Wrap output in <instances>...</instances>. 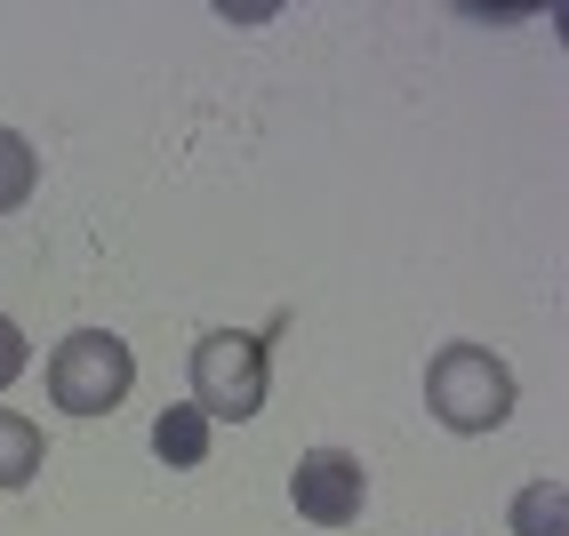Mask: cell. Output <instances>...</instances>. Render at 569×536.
I'll return each instance as SVG.
<instances>
[{
	"label": "cell",
	"instance_id": "1",
	"mask_svg": "<svg viewBox=\"0 0 569 536\" xmlns=\"http://www.w3.org/2000/svg\"><path fill=\"white\" fill-rule=\"evenodd\" d=\"M426 408L449 433H498L513 416V368L489 344H441L426 361Z\"/></svg>",
	"mask_w": 569,
	"mask_h": 536
},
{
	"label": "cell",
	"instance_id": "2",
	"mask_svg": "<svg viewBox=\"0 0 569 536\" xmlns=\"http://www.w3.org/2000/svg\"><path fill=\"white\" fill-rule=\"evenodd\" d=\"M129 385H137V361L112 328H72L49 353V401L64 416H112L129 401Z\"/></svg>",
	"mask_w": 569,
	"mask_h": 536
},
{
	"label": "cell",
	"instance_id": "3",
	"mask_svg": "<svg viewBox=\"0 0 569 536\" xmlns=\"http://www.w3.org/2000/svg\"><path fill=\"white\" fill-rule=\"evenodd\" d=\"M264 385H273V344L249 336V328H217L193 344V408L209 416H257Z\"/></svg>",
	"mask_w": 569,
	"mask_h": 536
},
{
	"label": "cell",
	"instance_id": "4",
	"mask_svg": "<svg viewBox=\"0 0 569 536\" xmlns=\"http://www.w3.org/2000/svg\"><path fill=\"white\" fill-rule=\"evenodd\" d=\"M289 505H297V520H313V528L361 520V505H369L361 456H346V448H306V456H297V473H289Z\"/></svg>",
	"mask_w": 569,
	"mask_h": 536
},
{
	"label": "cell",
	"instance_id": "5",
	"mask_svg": "<svg viewBox=\"0 0 569 536\" xmlns=\"http://www.w3.org/2000/svg\"><path fill=\"white\" fill-rule=\"evenodd\" d=\"M153 456H161V465H177V473H193L201 456H209V416H201L193 401L161 408V425H153Z\"/></svg>",
	"mask_w": 569,
	"mask_h": 536
},
{
	"label": "cell",
	"instance_id": "6",
	"mask_svg": "<svg viewBox=\"0 0 569 536\" xmlns=\"http://www.w3.org/2000/svg\"><path fill=\"white\" fill-rule=\"evenodd\" d=\"M32 473H41V425L0 408V488H24Z\"/></svg>",
	"mask_w": 569,
	"mask_h": 536
},
{
	"label": "cell",
	"instance_id": "7",
	"mask_svg": "<svg viewBox=\"0 0 569 536\" xmlns=\"http://www.w3.org/2000/svg\"><path fill=\"white\" fill-rule=\"evenodd\" d=\"M561 505H569L561 481H538L529 496H513V536H561Z\"/></svg>",
	"mask_w": 569,
	"mask_h": 536
},
{
	"label": "cell",
	"instance_id": "8",
	"mask_svg": "<svg viewBox=\"0 0 569 536\" xmlns=\"http://www.w3.org/2000/svg\"><path fill=\"white\" fill-rule=\"evenodd\" d=\"M32 176H41V161H32V144L17 129H0V209H17L32 193Z\"/></svg>",
	"mask_w": 569,
	"mask_h": 536
},
{
	"label": "cell",
	"instance_id": "9",
	"mask_svg": "<svg viewBox=\"0 0 569 536\" xmlns=\"http://www.w3.org/2000/svg\"><path fill=\"white\" fill-rule=\"evenodd\" d=\"M17 376H24V328H17L9 313H0V393H9Z\"/></svg>",
	"mask_w": 569,
	"mask_h": 536
}]
</instances>
